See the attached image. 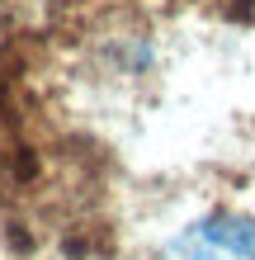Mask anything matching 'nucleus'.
Returning a JSON list of instances; mask_svg holds the SVG:
<instances>
[{
    "instance_id": "1",
    "label": "nucleus",
    "mask_w": 255,
    "mask_h": 260,
    "mask_svg": "<svg viewBox=\"0 0 255 260\" xmlns=\"http://www.w3.org/2000/svg\"><path fill=\"white\" fill-rule=\"evenodd\" d=\"M156 260H255V218H236V213L199 218L179 227Z\"/></svg>"
}]
</instances>
